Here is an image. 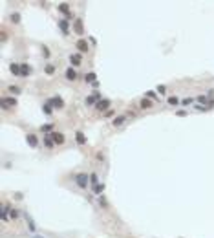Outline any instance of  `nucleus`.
Instances as JSON below:
<instances>
[{
  "label": "nucleus",
  "instance_id": "1",
  "mask_svg": "<svg viewBox=\"0 0 214 238\" xmlns=\"http://www.w3.org/2000/svg\"><path fill=\"white\" fill-rule=\"evenodd\" d=\"M75 181H77V187H81V189H86V185L90 183V174H86V172H81V174H77V176H75Z\"/></svg>",
  "mask_w": 214,
  "mask_h": 238
},
{
  "label": "nucleus",
  "instance_id": "2",
  "mask_svg": "<svg viewBox=\"0 0 214 238\" xmlns=\"http://www.w3.org/2000/svg\"><path fill=\"white\" fill-rule=\"evenodd\" d=\"M0 104H2L4 110H7V108L16 106V99H15V97H2V99H0Z\"/></svg>",
  "mask_w": 214,
  "mask_h": 238
},
{
  "label": "nucleus",
  "instance_id": "3",
  "mask_svg": "<svg viewBox=\"0 0 214 238\" xmlns=\"http://www.w3.org/2000/svg\"><path fill=\"white\" fill-rule=\"evenodd\" d=\"M49 137L53 139V143H55V145H62V143L66 141V137H64V134H62V132H51V134H49Z\"/></svg>",
  "mask_w": 214,
  "mask_h": 238
},
{
  "label": "nucleus",
  "instance_id": "4",
  "mask_svg": "<svg viewBox=\"0 0 214 238\" xmlns=\"http://www.w3.org/2000/svg\"><path fill=\"white\" fill-rule=\"evenodd\" d=\"M75 48L79 49V53H86V51L90 49V46H88V42H86L84 38H79V40H77V44H75Z\"/></svg>",
  "mask_w": 214,
  "mask_h": 238
},
{
  "label": "nucleus",
  "instance_id": "5",
  "mask_svg": "<svg viewBox=\"0 0 214 238\" xmlns=\"http://www.w3.org/2000/svg\"><path fill=\"white\" fill-rule=\"evenodd\" d=\"M48 103H49V104H51L53 108H57V110H60V108H64V101H62V99H60L59 95H57V97H51V99H49Z\"/></svg>",
  "mask_w": 214,
  "mask_h": 238
},
{
  "label": "nucleus",
  "instance_id": "6",
  "mask_svg": "<svg viewBox=\"0 0 214 238\" xmlns=\"http://www.w3.org/2000/svg\"><path fill=\"white\" fill-rule=\"evenodd\" d=\"M95 108H97L99 112H106V110L110 108V99H101V101L95 104Z\"/></svg>",
  "mask_w": 214,
  "mask_h": 238
},
{
  "label": "nucleus",
  "instance_id": "7",
  "mask_svg": "<svg viewBox=\"0 0 214 238\" xmlns=\"http://www.w3.org/2000/svg\"><path fill=\"white\" fill-rule=\"evenodd\" d=\"M101 101V93L99 92H93L90 97H86V104H97Z\"/></svg>",
  "mask_w": 214,
  "mask_h": 238
},
{
  "label": "nucleus",
  "instance_id": "8",
  "mask_svg": "<svg viewBox=\"0 0 214 238\" xmlns=\"http://www.w3.org/2000/svg\"><path fill=\"white\" fill-rule=\"evenodd\" d=\"M73 29L77 35H84V29H82V20L81 18H75L73 20Z\"/></svg>",
  "mask_w": 214,
  "mask_h": 238
},
{
  "label": "nucleus",
  "instance_id": "9",
  "mask_svg": "<svg viewBox=\"0 0 214 238\" xmlns=\"http://www.w3.org/2000/svg\"><path fill=\"white\" fill-rule=\"evenodd\" d=\"M26 141H27V145H29L31 148H35V147L38 145V139H37L35 134H27V136H26Z\"/></svg>",
  "mask_w": 214,
  "mask_h": 238
},
{
  "label": "nucleus",
  "instance_id": "10",
  "mask_svg": "<svg viewBox=\"0 0 214 238\" xmlns=\"http://www.w3.org/2000/svg\"><path fill=\"white\" fill-rule=\"evenodd\" d=\"M68 26H70V20H66V18H60V20H59V27L62 29L64 35H68Z\"/></svg>",
  "mask_w": 214,
  "mask_h": 238
},
{
  "label": "nucleus",
  "instance_id": "11",
  "mask_svg": "<svg viewBox=\"0 0 214 238\" xmlns=\"http://www.w3.org/2000/svg\"><path fill=\"white\" fill-rule=\"evenodd\" d=\"M70 62H71L73 66H81V55H79V53H71V55H70Z\"/></svg>",
  "mask_w": 214,
  "mask_h": 238
},
{
  "label": "nucleus",
  "instance_id": "12",
  "mask_svg": "<svg viewBox=\"0 0 214 238\" xmlns=\"http://www.w3.org/2000/svg\"><path fill=\"white\" fill-rule=\"evenodd\" d=\"M64 75H66V79H68V81H75V79H77V71H75L73 68H68Z\"/></svg>",
  "mask_w": 214,
  "mask_h": 238
},
{
  "label": "nucleus",
  "instance_id": "13",
  "mask_svg": "<svg viewBox=\"0 0 214 238\" xmlns=\"http://www.w3.org/2000/svg\"><path fill=\"white\" fill-rule=\"evenodd\" d=\"M75 139H77L79 145H84V143H86V136H84V132L77 130V132H75Z\"/></svg>",
  "mask_w": 214,
  "mask_h": 238
},
{
  "label": "nucleus",
  "instance_id": "14",
  "mask_svg": "<svg viewBox=\"0 0 214 238\" xmlns=\"http://www.w3.org/2000/svg\"><path fill=\"white\" fill-rule=\"evenodd\" d=\"M31 73V66H27V64H20V75L22 77H27Z\"/></svg>",
  "mask_w": 214,
  "mask_h": 238
},
{
  "label": "nucleus",
  "instance_id": "15",
  "mask_svg": "<svg viewBox=\"0 0 214 238\" xmlns=\"http://www.w3.org/2000/svg\"><path fill=\"white\" fill-rule=\"evenodd\" d=\"M125 123H126V115H117L112 125H114V126H121V125H125Z\"/></svg>",
  "mask_w": 214,
  "mask_h": 238
},
{
  "label": "nucleus",
  "instance_id": "16",
  "mask_svg": "<svg viewBox=\"0 0 214 238\" xmlns=\"http://www.w3.org/2000/svg\"><path fill=\"white\" fill-rule=\"evenodd\" d=\"M60 13H64V15H68V13H71L70 11V4H66V2H62V4H59V7H57Z\"/></svg>",
  "mask_w": 214,
  "mask_h": 238
},
{
  "label": "nucleus",
  "instance_id": "17",
  "mask_svg": "<svg viewBox=\"0 0 214 238\" xmlns=\"http://www.w3.org/2000/svg\"><path fill=\"white\" fill-rule=\"evenodd\" d=\"M9 70H11V73H13V75H20V64L13 62V64L9 66Z\"/></svg>",
  "mask_w": 214,
  "mask_h": 238
},
{
  "label": "nucleus",
  "instance_id": "18",
  "mask_svg": "<svg viewBox=\"0 0 214 238\" xmlns=\"http://www.w3.org/2000/svg\"><path fill=\"white\" fill-rule=\"evenodd\" d=\"M95 79H97V75H95L93 71H90L88 75H84V81H86V82H92V84H93V82H95Z\"/></svg>",
  "mask_w": 214,
  "mask_h": 238
},
{
  "label": "nucleus",
  "instance_id": "19",
  "mask_svg": "<svg viewBox=\"0 0 214 238\" xmlns=\"http://www.w3.org/2000/svg\"><path fill=\"white\" fill-rule=\"evenodd\" d=\"M44 145H46L48 148H51V147L55 145V143H53V139L49 137V134H46V136H44Z\"/></svg>",
  "mask_w": 214,
  "mask_h": 238
},
{
  "label": "nucleus",
  "instance_id": "20",
  "mask_svg": "<svg viewBox=\"0 0 214 238\" xmlns=\"http://www.w3.org/2000/svg\"><path fill=\"white\" fill-rule=\"evenodd\" d=\"M103 191H104V185H103V183H97V185H93V194H97V196H99Z\"/></svg>",
  "mask_w": 214,
  "mask_h": 238
},
{
  "label": "nucleus",
  "instance_id": "21",
  "mask_svg": "<svg viewBox=\"0 0 214 238\" xmlns=\"http://www.w3.org/2000/svg\"><path fill=\"white\" fill-rule=\"evenodd\" d=\"M44 71H46L48 75H53V73H55V64H46Z\"/></svg>",
  "mask_w": 214,
  "mask_h": 238
},
{
  "label": "nucleus",
  "instance_id": "22",
  "mask_svg": "<svg viewBox=\"0 0 214 238\" xmlns=\"http://www.w3.org/2000/svg\"><path fill=\"white\" fill-rule=\"evenodd\" d=\"M42 108H44V114H46V115H51V114H53V106H51L49 103H46Z\"/></svg>",
  "mask_w": 214,
  "mask_h": 238
},
{
  "label": "nucleus",
  "instance_id": "23",
  "mask_svg": "<svg viewBox=\"0 0 214 238\" xmlns=\"http://www.w3.org/2000/svg\"><path fill=\"white\" fill-rule=\"evenodd\" d=\"M40 130H42L44 134H48V132H51V130H53V123H48V125H42V126H40Z\"/></svg>",
  "mask_w": 214,
  "mask_h": 238
},
{
  "label": "nucleus",
  "instance_id": "24",
  "mask_svg": "<svg viewBox=\"0 0 214 238\" xmlns=\"http://www.w3.org/2000/svg\"><path fill=\"white\" fill-rule=\"evenodd\" d=\"M139 106H141V108H143V110H145V108H150V106H152V103H150V101H148V99H143V101H141V103H139Z\"/></svg>",
  "mask_w": 214,
  "mask_h": 238
},
{
  "label": "nucleus",
  "instance_id": "25",
  "mask_svg": "<svg viewBox=\"0 0 214 238\" xmlns=\"http://www.w3.org/2000/svg\"><path fill=\"white\" fill-rule=\"evenodd\" d=\"M90 183H92V185H97V183H99V178H97V174H95V172H93V174H90Z\"/></svg>",
  "mask_w": 214,
  "mask_h": 238
},
{
  "label": "nucleus",
  "instance_id": "26",
  "mask_svg": "<svg viewBox=\"0 0 214 238\" xmlns=\"http://www.w3.org/2000/svg\"><path fill=\"white\" fill-rule=\"evenodd\" d=\"M178 103H180V99H178L176 95H174V97H169V104H170V106H176Z\"/></svg>",
  "mask_w": 214,
  "mask_h": 238
},
{
  "label": "nucleus",
  "instance_id": "27",
  "mask_svg": "<svg viewBox=\"0 0 214 238\" xmlns=\"http://www.w3.org/2000/svg\"><path fill=\"white\" fill-rule=\"evenodd\" d=\"M11 22L18 24V22H20V15H18V13H13V15H11Z\"/></svg>",
  "mask_w": 214,
  "mask_h": 238
},
{
  "label": "nucleus",
  "instance_id": "28",
  "mask_svg": "<svg viewBox=\"0 0 214 238\" xmlns=\"http://www.w3.org/2000/svg\"><path fill=\"white\" fill-rule=\"evenodd\" d=\"M9 216H11L13 220H16V218H18V211H16V209H9Z\"/></svg>",
  "mask_w": 214,
  "mask_h": 238
},
{
  "label": "nucleus",
  "instance_id": "29",
  "mask_svg": "<svg viewBox=\"0 0 214 238\" xmlns=\"http://www.w3.org/2000/svg\"><path fill=\"white\" fill-rule=\"evenodd\" d=\"M9 92H11V93H18L20 88H18V86H9Z\"/></svg>",
  "mask_w": 214,
  "mask_h": 238
},
{
  "label": "nucleus",
  "instance_id": "30",
  "mask_svg": "<svg viewBox=\"0 0 214 238\" xmlns=\"http://www.w3.org/2000/svg\"><path fill=\"white\" fill-rule=\"evenodd\" d=\"M190 103H192V99H190V97H187V99H183V101H181V104H183V106H189Z\"/></svg>",
  "mask_w": 214,
  "mask_h": 238
},
{
  "label": "nucleus",
  "instance_id": "31",
  "mask_svg": "<svg viewBox=\"0 0 214 238\" xmlns=\"http://www.w3.org/2000/svg\"><path fill=\"white\" fill-rule=\"evenodd\" d=\"M198 101L205 104V103H207V95H198Z\"/></svg>",
  "mask_w": 214,
  "mask_h": 238
},
{
  "label": "nucleus",
  "instance_id": "32",
  "mask_svg": "<svg viewBox=\"0 0 214 238\" xmlns=\"http://www.w3.org/2000/svg\"><path fill=\"white\" fill-rule=\"evenodd\" d=\"M158 92H159V93H165V92H167V88L161 84V86H158Z\"/></svg>",
  "mask_w": 214,
  "mask_h": 238
},
{
  "label": "nucleus",
  "instance_id": "33",
  "mask_svg": "<svg viewBox=\"0 0 214 238\" xmlns=\"http://www.w3.org/2000/svg\"><path fill=\"white\" fill-rule=\"evenodd\" d=\"M145 95H147V97H156V92H152V90H150V92H147Z\"/></svg>",
  "mask_w": 214,
  "mask_h": 238
},
{
  "label": "nucleus",
  "instance_id": "34",
  "mask_svg": "<svg viewBox=\"0 0 214 238\" xmlns=\"http://www.w3.org/2000/svg\"><path fill=\"white\" fill-rule=\"evenodd\" d=\"M176 114H178V115H187V112H185V110H178Z\"/></svg>",
  "mask_w": 214,
  "mask_h": 238
},
{
  "label": "nucleus",
  "instance_id": "35",
  "mask_svg": "<svg viewBox=\"0 0 214 238\" xmlns=\"http://www.w3.org/2000/svg\"><path fill=\"white\" fill-rule=\"evenodd\" d=\"M33 238H44V236H33Z\"/></svg>",
  "mask_w": 214,
  "mask_h": 238
}]
</instances>
